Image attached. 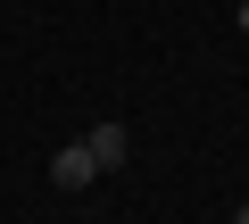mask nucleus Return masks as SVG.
Wrapping results in <instances>:
<instances>
[{"label": "nucleus", "mask_w": 249, "mask_h": 224, "mask_svg": "<svg viewBox=\"0 0 249 224\" xmlns=\"http://www.w3.org/2000/svg\"><path fill=\"white\" fill-rule=\"evenodd\" d=\"M241 34H249V0H241Z\"/></svg>", "instance_id": "nucleus-4"}, {"label": "nucleus", "mask_w": 249, "mask_h": 224, "mask_svg": "<svg viewBox=\"0 0 249 224\" xmlns=\"http://www.w3.org/2000/svg\"><path fill=\"white\" fill-rule=\"evenodd\" d=\"M83 150H91V166H100V174H116L124 158H133V133L108 117V125H91V133H83Z\"/></svg>", "instance_id": "nucleus-1"}, {"label": "nucleus", "mask_w": 249, "mask_h": 224, "mask_svg": "<svg viewBox=\"0 0 249 224\" xmlns=\"http://www.w3.org/2000/svg\"><path fill=\"white\" fill-rule=\"evenodd\" d=\"M232 224H249V199H241V207H232Z\"/></svg>", "instance_id": "nucleus-3"}, {"label": "nucleus", "mask_w": 249, "mask_h": 224, "mask_svg": "<svg viewBox=\"0 0 249 224\" xmlns=\"http://www.w3.org/2000/svg\"><path fill=\"white\" fill-rule=\"evenodd\" d=\"M50 183H58V191H83V183H100V166H91V150H83V141H67V150L50 158Z\"/></svg>", "instance_id": "nucleus-2"}]
</instances>
